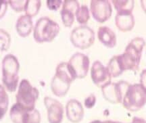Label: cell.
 Masks as SVG:
<instances>
[{"label":"cell","instance_id":"28","mask_svg":"<svg viewBox=\"0 0 146 123\" xmlns=\"http://www.w3.org/2000/svg\"><path fill=\"white\" fill-rule=\"evenodd\" d=\"M96 103V97L94 94L89 95L88 97H87L86 99L85 100L84 104H85V106L87 109H91L95 106Z\"/></svg>","mask_w":146,"mask_h":123},{"label":"cell","instance_id":"6","mask_svg":"<svg viewBox=\"0 0 146 123\" xmlns=\"http://www.w3.org/2000/svg\"><path fill=\"white\" fill-rule=\"evenodd\" d=\"M39 96V90L33 87L29 80H21L16 95L17 104L26 110H33L35 108L36 102Z\"/></svg>","mask_w":146,"mask_h":123},{"label":"cell","instance_id":"26","mask_svg":"<svg viewBox=\"0 0 146 123\" xmlns=\"http://www.w3.org/2000/svg\"><path fill=\"white\" fill-rule=\"evenodd\" d=\"M27 0H19V1H8V3L12 10L16 12H21L25 11Z\"/></svg>","mask_w":146,"mask_h":123},{"label":"cell","instance_id":"8","mask_svg":"<svg viewBox=\"0 0 146 123\" xmlns=\"http://www.w3.org/2000/svg\"><path fill=\"white\" fill-rule=\"evenodd\" d=\"M129 82L125 80L112 82L102 88V93L106 100L111 104H117L123 102L126 91L129 87Z\"/></svg>","mask_w":146,"mask_h":123},{"label":"cell","instance_id":"33","mask_svg":"<svg viewBox=\"0 0 146 123\" xmlns=\"http://www.w3.org/2000/svg\"><path fill=\"white\" fill-rule=\"evenodd\" d=\"M6 112H7L6 110H3V109H1V108H0V120H1V119L4 117V116Z\"/></svg>","mask_w":146,"mask_h":123},{"label":"cell","instance_id":"12","mask_svg":"<svg viewBox=\"0 0 146 123\" xmlns=\"http://www.w3.org/2000/svg\"><path fill=\"white\" fill-rule=\"evenodd\" d=\"M44 104L47 112V120L50 123H62L64 118V106L56 99L45 97Z\"/></svg>","mask_w":146,"mask_h":123},{"label":"cell","instance_id":"29","mask_svg":"<svg viewBox=\"0 0 146 123\" xmlns=\"http://www.w3.org/2000/svg\"><path fill=\"white\" fill-rule=\"evenodd\" d=\"M8 5V1L0 0V20L5 16Z\"/></svg>","mask_w":146,"mask_h":123},{"label":"cell","instance_id":"31","mask_svg":"<svg viewBox=\"0 0 146 123\" xmlns=\"http://www.w3.org/2000/svg\"><path fill=\"white\" fill-rule=\"evenodd\" d=\"M131 123H146V121L145 119H143L142 118H139V117L135 116V117H133L132 122H131Z\"/></svg>","mask_w":146,"mask_h":123},{"label":"cell","instance_id":"20","mask_svg":"<svg viewBox=\"0 0 146 123\" xmlns=\"http://www.w3.org/2000/svg\"><path fill=\"white\" fill-rule=\"evenodd\" d=\"M41 7V1L40 0H27L25 8V15L34 17L37 15Z\"/></svg>","mask_w":146,"mask_h":123},{"label":"cell","instance_id":"27","mask_svg":"<svg viewBox=\"0 0 146 123\" xmlns=\"http://www.w3.org/2000/svg\"><path fill=\"white\" fill-rule=\"evenodd\" d=\"M63 1L62 0H48L46 1L47 8L52 11H56L62 5Z\"/></svg>","mask_w":146,"mask_h":123},{"label":"cell","instance_id":"18","mask_svg":"<svg viewBox=\"0 0 146 123\" xmlns=\"http://www.w3.org/2000/svg\"><path fill=\"white\" fill-rule=\"evenodd\" d=\"M106 67L110 73L112 78H117L124 72L118 60V55L113 56L108 63Z\"/></svg>","mask_w":146,"mask_h":123},{"label":"cell","instance_id":"25","mask_svg":"<svg viewBox=\"0 0 146 123\" xmlns=\"http://www.w3.org/2000/svg\"><path fill=\"white\" fill-rule=\"evenodd\" d=\"M9 105V97L5 88L0 85V108L8 111Z\"/></svg>","mask_w":146,"mask_h":123},{"label":"cell","instance_id":"22","mask_svg":"<svg viewBox=\"0 0 146 123\" xmlns=\"http://www.w3.org/2000/svg\"><path fill=\"white\" fill-rule=\"evenodd\" d=\"M41 114L38 110H28L25 111L23 116L22 123H41Z\"/></svg>","mask_w":146,"mask_h":123},{"label":"cell","instance_id":"4","mask_svg":"<svg viewBox=\"0 0 146 123\" xmlns=\"http://www.w3.org/2000/svg\"><path fill=\"white\" fill-rule=\"evenodd\" d=\"M60 27L51 18L44 16L40 18L33 28V38L36 43H50L59 34Z\"/></svg>","mask_w":146,"mask_h":123},{"label":"cell","instance_id":"1","mask_svg":"<svg viewBox=\"0 0 146 123\" xmlns=\"http://www.w3.org/2000/svg\"><path fill=\"white\" fill-rule=\"evenodd\" d=\"M145 46V41L143 38L135 37L127 45L123 54L118 55L124 72L138 70Z\"/></svg>","mask_w":146,"mask_h":123},{"label":"cell","instance_id":"10","mask_svg":"<svg viewBox=\"0 0 146 123\" xmlns=\"http://www.w3.org/2000/svg\"><path fill=\"white\" fill-rule=\"evenodd\" d=\"M89 10L94 19L99 23L108 21L112 14L111 2L108 0H92Z\"/></svg>","mask_w":146,"mask_h":123},{"label":"cell","instance_id":"7","mask_svg":"<svg viewBox=\"0 0 146 123\" xmlns=\"http://www.w3.org/2000/svg\"><path fill=\"white\" fill-rule=\"evenodd\" d=\"M96 35L94 31L87 25L75 27L71 31L70 40L73 46L80 49H86L94 45Z\"/></svg>","mask_w":146,"mask_h":123},{"label":"cell","instance_id":"13","mask_svg":"<svg viewBox=\"0 0 146 123\" xmlns=\"http://www.w3.org/2000/svg\"><path fill=\"white\" fill-rule=\"evenodd\" d=\"M80 7L79 2L76 0H65L63 1L62 8L60 11V15L63 25L67 28H70L75 20L76 13Z\"/></svg>","mask_w":146,"mask_h":123},{"label":"cell","instance_id":"2","mask_svg":"<svg viewBox=\"0 0 146 123\" xmlns=\"http://www.w3.org/2000/svg\"><path fill=\"white\" fill-rule=\"evenodd\" d=\"M76 79L71 70L68 62H61L58 64L56 73L51 81V90L57 97L65 96L70 88L71 83Z\"/></svg>","mask_w":146,"mask_h":123},{"label":"cell","instance_id":"21","mask_svg":"<svg viewBox=\"0 0 146 123\" xmlns=\"http://www.w3.org/2000/svg\"><path fill=\"white\" fill-rule=\"evenodd\" d=\"M26 110H28L25 109L17 103L14 104L10 108V117L12 122L13 123H22L23 114Z\"/></svg>","mask_w":146,"mask_h":123},{"label":"cell","instance_id":"3","mask_svg":"<svg viewBox=\"0 0 146 123\" xmlns=\"http://www.w3.org/2000/svg\"><path fill=\"white\" fill-rule=\"evenodd\" d=\"M20 62L13 54H7L2 60V81L5 89L14 92L18 87Z\"/></svg>","mask_w":146,"mask_h":123},{"label":"cell","instance_id":"11","mask_svg":"<svg viewBox=\"0 0 146 123\" xmlns=\"http://www.w3.org/2000/svg\"><path fill=\"white\" fill-rule=\"evenodd\" d=\"M91 78L95 85L101 89L112 82L108 69L99 60L95 61L91 66Z\"/></svg>","mask_w":146,"mask_h":123},{"label":"cell","instance_id":"17","mask_svg":"<svg viewBox=\"0 0 146 123\" xmlns=\"http://www.w3.org/2000/svg\"><path fill=\"white\" fill-rule=\"evenodd\" d=\"M33 23L31 17L27 15L19 16L16 23V30L21 37H27L30 35L33 29Z\"/></svg>","mask_w":146,"mask_h":123},{"label":"cell","instance_id":"16","mask_svg":"<svg viewBox=\"0 0 146 123\" xmlns=\"http://www.w3.org/2000/svg\"><path fill=\"white\" fill-rule=\"evenodd\" d=\"M98 37L102 45L109 49L116 46L117 39L116 33L107 26L100 27L98 30Z\"/></svg>","mask_w":146,"mask_h":123},{"label":"cell","instance_id":"35","mask_svg":"<svg viewBox=\"0 0 146 123\" xmlns=\"http://www.w3.org/2000/svg\"><path fill=\"white\" fill-rule=\"evenodd\" d=\"M106 123H123L120 122H118V121H112V120H106L105 121Z\"/></svg>","mask_w":146,"mask_h":123},{"label":"cell","instance_id":"23","mask_svg":"<svg viewBox=\"0 0 146 123\" xmlns=\"http://www.w3.org/2000/svg\"><path fill=\"white\" fill-rule=\"evenodd\" d=\"M75 18L78 24L85 25L90 18V10L86 5H80L79 8L76 13Z\"/></svg>","mask_w":146,"mask_h":123},{"label":"cell","instance_id":"15","mask_svg":"<svg viewBox=\"0 0 146 123\" xmlns=\"http://www.w3.org/2000/svg\"><path fill=\"white\" fill-rule=\"evenodd\" d=\"M115 25L121 32L131 31L135 25L133 13L129 12H117L115 16Z\"/></svg>","mask_w":146,"mask_h":123},{"label":"cell","instance_id":"30","mask_svg":"<svg viewBox=\"0 0 146 123\" xmlns=\"http://www.w3.org/2000/svg\"><path fill=\"white\" fill-rule=\"evenodd\" d=\"M140 85L146 90V69H144L141 71L139 77Z\"/></svg>","mask_w":146,"mask_h":123},{"label":"cell","instance_id":"9","mask_svg":"<svg viewBox=\"0 0 146 123\" xmlns=\"http://www.w3.org/2000/svg\"><path fill=\"white\" fill-rule=\"evenodd\" d=\"M68 64L76 78H84L87 76L90 67V60L87 55L76 52L71 56Z\"/></svg>","mask_w":146,"mask_h":123},{"label":"cell","instance_id":"5","mask_svg":"<svg viewBox=\"0 0 146 123\" xmlns=\"http://www.w3.org/2000/svg\"><path fill=\"white\" fill-rule=\"evenodd\" d=\"M122 104L129 111L140 110L146 104V90L139 83L130 84Z\"/></svg>","mask_w":146,"mask_h":123},{"label":"cell","instance_id":"24","mask_svg":"<svg viewBox=\"0 0 146 123\" xmlns=\"http://www.w3.org/2000/svg\"><path fill=\"white\" fill-rule=\"evenodd\" d=\"M11 44L10 35L4 29H0V51H6L10 48Z\"/></svg>","mask_w":146,"mask_h":123},{"label":"cell","instance_id":"14","mask_svg":"<svg viewBox=\"0 0 146 123\" xmlns=\"http://www.w3.org/2000/svg\"><path fill=\"white\" fill-rule=\"evenodd\" d=\"M84 108L82 104L76 99H71L66 106V115L69 121L78 123L84 117Z\"/></svg>","mask_w":146,"mask_h":123},{"label":"cell","instance_id":"19","mask_svg":"<svg viewBox=\"0 0 146 123\" xmlns=\"http://www.w3.org/2000/svg\"><path fill=\"white\" fill-rule=\"evenodd\" d=\"M110 2L117 12H133L135 6V1L133 0H112Z\"/></svg>","mask_w":146,"mask_h":123},{"label":"cell","instance_id":"34","mask_svg":"<svg viewBox=\"0 0 146 123\" xmlns=\"http://www.w3.org/2000/svg\"><path fill=\"white\" fill-rule=\"evenodd\" d=\"M90 123H106V122H105V121H101V120H96L92 121V122H91Z\"/></svg>","mask_w":146,"mask_h":123},{"label":"cell","instance_id":"32","mask_svg":"<svg viewBox=\"0 0 146 123\" xmlns=\"http://www.w3.org/2000/svg\"><path fill=\"white\" fill-rule=\"evenodd\" d=\"M140 3H141V7L142 10L146 14V0H141Z\"/></svg>","mask_w":146,"mask_h":123}]
</instances>
